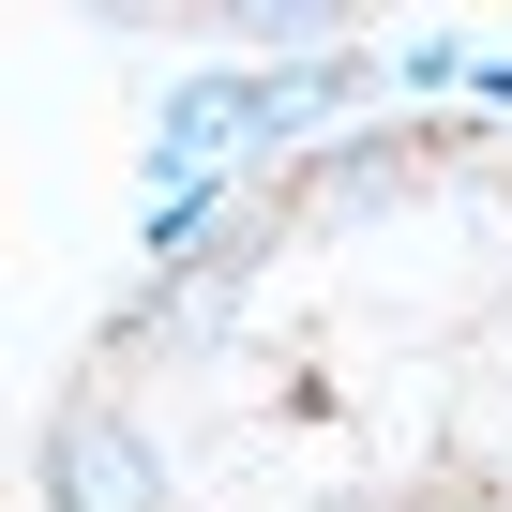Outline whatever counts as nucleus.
Returning <instances> with one entry per match:
<instances>
[{"mask_svg":"<svg viewBox=\"0 0 512 512\" xmlns=\"http://www.w3.org/2000/svg\"><path fill=\"white\" fill-rule=\"evenodd\" d=\"M46 497H61V512H151V452H136L121 422L76 407V422L46 437Z\"/></svg>","mask_w":512,"mask_h":512,"instance_id":"obj_1","label":"nucleus"}]
</instances>
